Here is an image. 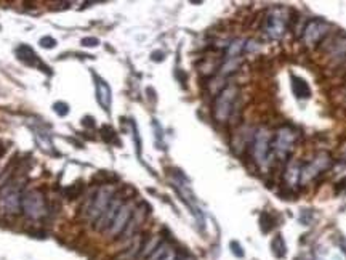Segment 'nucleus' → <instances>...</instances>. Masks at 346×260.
I'll use <instances>...</instances> for the list:
<instances>
[{
  "label": "nucleus",
  "instance_id": "4468645a",
  "mask_svg": "<svg viewBox=\"0 0 346 260\" xmlns=\"http://www.w3.org/2000/svg\"><path fill=\"white\" fill-rule=\"evenodd\" d=\"M146 212L143 207H135V211H133V215H132V219L129 222V225H127V228L125 231L122 233L124 234V238H132V234L137 231L140 228V225L141 222L145 220V217H146Z\"/></svg>",
  "mask_w": 346,
  "mask_h": 260
},
{
  "label": "nucleus",
  "instance_id": "dca6fc26",
  "mask_svg": "<svg viewBox=\"0 0 346 260\" xmlns=\"http://www.w3.org/2000/svg\"><path fill=\"white\" fill-rule=\"evenodd\" d=\"M244 47H246V44H244L242 39L233 40L229 44V47H227V50H226V60H238L241 52L244 50Z\"/></svg>",
  "mask_w": 346,
  "mask_h": 260
},
{
  "label": "nucleus",
  "instance_id": "9d476101",
  "mask_svg": "<svg viewBox=\"0 0 346 260\" xmlns=\"http://www.w3.org/2000/svg\"><path fill=\"white\" fill-rule=\"evenodd\" d=\"M122 204H124V198L121 195H114V198L111 199V203H109L104 214L95 222V230H98V231H104L106 230L107 231L109 226H111V223H112V220L116 219L117 212H119V209L122 207Z\"/></svg>",
  "mask_w": 346,
  "mask_h": 260
},
{
  "label": "nucleus",
  "instance_id": "7ed1b4c3",
  "mask_svg": "<svg viewBox=\"0 0 346 260\" xmlns=\"http://www.w3.org/2000/svg\"><path fill=\"white\" fill-rule=\"evenodd\" d=\"M21 211L32 220L45 215V198L39 190H29L21 196Z\"/></svg>",
  "mask_w": 346,
  "mask_h": 260
},
{
  "label": "nucleus",
  "instance_id": "f3484780",
  "mask_svg": "<svg viewBox=\"0 0 346 260\" xmlns=\"http://www.w3.org/2000/svg\"><path fill=\"white\" fill-rule=\"evenodd\" d=\"M300 175H301V167H298L297 164L289 165V169L285 172V182L289 183L290 187L297 185L300 182Z\"/></svg>",
  "mask_w": 346,
  "mask_h": 260
},
{
  "label": "nucleus",
  "instance_id": "2eb2a0df",
  "mask_svg": "<svg viewBox=\"0 0 346 260\" xmlns=\"http://www.w3.org/2000/svg\"><path fill=\"white\" fill-rule=\"evenodd\" d=\"M292 80H293V92L298 98H309L311 97L309 85L305 80L300 79V77H295V75L292 77Z\"/></svg>",
  "mask_w": 346,
  "mask_h": 260
},
{
  "label": "nucleus",
  "instance_id": "0eeeda50",
  "mask_svg": "<svg viewBox=\"0 0 346 260\" xmlns=\"http://www.w3.org/2000/svg\"><path fill=\"white\" fill-rule=\"evenodd\" d=\"M328 34V24L322 20H311L303 29V42L308 47L317 45Z\"/></svg>",
  "mask_w": 346,
  "mask_h": 260
},
{
  "label": "nucleus",
  "instance_id": "b1692460",
  "mask_svg": "<svg viewBox=\"0 0 346 260\" xmlns=\"http://www.w3.org/2000/svg\"><path fill=\"white\" fill-rule=\"evenodd\" d=\"M98 44H99V40L95 39V37H87V39L82 40V45L83 47H96Z\"/></svg>",
  "mask_w": 346,
  "mask_h": 260
},
{
  "label": "nucleus",
  "instance_id": "5701e85b",
  "mask_svg": "<svg viewBox=\"0 0 346 260\" xmlns=\"http://www.w3.org/2000/svg\"><path fill=\"white\" fill-rule=\"evenodd\" d=\"M231 252L236 255V257H244V250H242V247H241V244H239V242L238 241H233L231 242Z\"/></svg>",
  "mask_w": 346,
  "mask_h": 260
},
{
  "label": "nucleus",
  "instance_id": "a878e982",
  "mask_svg": "<svg viewBox=\"0 0 346 260\" xmlns=\"http://www.w3.org/2000/svg\"><path fill=\"white\" fill-rule=\"evenodd\" d=\"M83 125H91V127H93V117H85V119H83Z\"/></svg>",
  "mask_w": 346,
  "mask_h": 260
},
{
  "label": "nucleus",
  "instance_id": "1a4fd4ad",
  "mask_svg": "<svg viewBox=\"0 0 346 260\" xmlns=\"http://www.w3.org/2000/svg\"><path fill=\"white\" fill-rule=\"evenodd\" d=\"M133 211H135V206L132 203H129V201L124 203L122 207L119 209V212H117L116 219L112 220L111 226H109L107 233L111 234V236H119V234H122L132 219Z\"/></svg>",
  "mask_w": 346,
  "mask_h": 260
},
{
  "label": "nucleus",
  "instance_id": "f257e3e1",
  "mask_svg": "<svg viewBox=\"0 0 346 260\" xmlns=\"http://www.w3.org/2000/svg\"><path fill=\"white\" fill-rule=\"evenodd\" d=\"M297 137H298L297 130L292 127H281L274 133V137L271 140V151L279 161H285L289 157L295 141H297Z\"/></svg>",
  "mask_w": 346,
  "mask_h": 260
},
{
  "label": "nucleus",
  "instance_id": "412c9836",
  "mask_svg": "<svg viewBox=\"0 0 346 260\" xmlns=\"http://www.w3.org/2000/svg\"><path fill=\"white\" fill-rule=\"evenodd\" d=\"M53 110L58 116H66L67 113H69V106H67L64 102H56L53 105Z\"/></svg>",
  "mask_w": 346,
  "mask_h": 260
},
{
  "label": "nucleus",
  "instance_id": "f03ea898",
  "mask_svg": "<svg viewBox=\"0 0 346 260\" xmlns=\"http://www.w3.org/2000/svg\"><path fill=\"white\" fill-rule=\"evenodd\" d=\"M236 98H238V87L236 85H226L220 94L216 95L215 105H213V117L216 122L223 124L229 119Z\"/></svg>",
  "mask_w": 346,
  "mask_h": 260
},
{
  "label": "nucleus",
  "instance_id": "20e7f679",
  "mask_svg": "<svg viewBox=\"0 0 346 260\" xmlns=\"http://www.w3.org/2000/svg\"><path fill=\"white\" fill-rule=\"evenodd\" d=\"M112 198H114V190L111 187H101L93 195V198H90L88 201V207L85 211L88 214V219L96 222L104 214Z\"/></svg>",
  "mask_w": 346,
  "mask_h": 260
},
{
  "label": "nucleus",
  "instance_id": "393cba45",
  "mask_svg": "<svg viewBox=\"0 0 346 260\" xmlns=\"http://www.w3.org/2000/svg\"><path fill=\"white\" fill-rule=\"evenodd\" d=\"M160 260H176V252H175V249H168L167 252L164 254V257L160 258Z\"/></svg>",
  "mask_w": 346,
  "mask_h": 260
},
{
  "label": "nucleus",
  "instance_id": "4be33fe9",
  "mask_svg": "<svg viewBox=\"0 0 346 260\" xmlns=\"http://www.w3.org/2000/svg\"><path fill=\"white\" fill-rule=\"evenodd\" d=\"M39 44L44 48H55L56 47V40L53 37H42Z\"/></svg>",
  "mask_w": 346,
  "mask_h": 260
},
{
  "label": "nucleus",
  "instance_id": "6e6552de",
  "mask_svg": "<svg viewBox=\"0 0 346 260\" xmlns=\"http://www.w3.org/2000/svg\"><path fill=\"white\" fill-rule=\"evenodd\" d=\"M10 185V183H8ZM21 196L20 195V190L15 188V187H7L2 195H0V211L4 214L8 215H13V214H18L20 209H21Z\"/></svg>",
  "mask_w": 346,
  "mask_h": 260
},
{
  "label": "nucleus",
  "instance_id": "aec40b11",
  "mask_svg": "<svg viewBox=\"0 0 346 260\" xmlns=\"http://www.w3.org/2000/svg\"><path fill=\"white\" fill-rule=\"evenodd\" d=\"M168 249H170V247H168L167 244H165V242H160V244H159V247L154 250V252L153 254H151L146 260H160V258H162L164 257V254L167 252V250Z\"/></svg>",
  "mask_w": 346,
  "mask_h": 260
},
{
  "label": "nucleus",
  "instance_id": "a211bd4d",
  "mask_svg": "<svg viewBox=\"0 0 346 260\" xmlns=\"http://www.w3.org/2000/svg\"><path fill=\"white\" fill-rule=\"evenodd\" d=\"M332 56L333 58H346V37L336 39L332 44Z\"/></svg>",
  "mask_w": 346,
  "mask_h": 260
},
{
  "label": "nucleus",
  "instance_id": "9b49d317",
  "mask_svg": "<svg viewBox=\"0 0 346 260\" xmlns=\"http://www.w3.org/2000/svg\"><path fill=\"white\" fill-rule=\"evenodd\" d=\"M287 20L285 16L282 15L281 8H276V10L268 16V24H266V32L269 34V37L273 39H281L285 34L287 29Z\"/></svg>",
  "mask_w": 346,
  "mask_h": 260
},
{
  "label": "nucleus",
  "instance_id": "ddd939ff",
  "mask_svg": "<svg viewBox=\"0 0 346 260\" xmlns=\"http://www.w3.org/2000/svg\"><path fill=\"white\" fill-rule=\"evenodd\" d=\"M96 100L99 106L103 108L104 111H109L111 108V102H112V94H111V87L103 79L96 77Z\"/></svg>",
  "mask_w": 346,
  "mask_h": 260
},
{
  "label": "nucleus",
  "instance_id": "39448f33",
  "mask_svg": "<svg viewBox=\"0 0 346 260\" xmlns=\"http://www.w3.org/2000/svg\"><path fill=\"white\" fill-rule=\"evenodd\" d=\"M330 165H332V156L328 153H319L313 161L301 167L300 183L301 185H306L308 182L314 180L317 175H320L324 170H327Z\"/></svg>",
  "mask_w": 346,
  "mask_h": 260
},
{
  "label": "nucleus",
  "instance_id": "f8f14e48",
  "mask_svg": "<svg viewBox=\"0 0 346 260\" xmlns=\"http://www.w3.org/2000/svg\"><path fill=\"white\" fill-rule=\"evenodd\" d=\"M16 55H18V58L23 63H26L29 66H37V68H42V71L50 72V68H47V66L40 61L39 55L34 52L29 45H20L18 48H16Z\"/></svg>",
  "mask_w": 346,
  "mask_h": 260
},
{
  "label": "nucleus",
  "instance_id": "423d86ee",
  "mask_svg": "<svg viewBox=\"0 0 346 260\" xmlns=\"http://www.w3.org/2000/svg\"><path fill=\"white\" fill-rule=\"evenodd\" d=\"M269 151H271V133L266 127H260L252 141V154L255 161L261 164L266 161Z\"/></svg>",
  "mask_w": 346,
  "mask_h": 260
},
{
  "label": "nucleus",
  "instance_id": "6ab92c4d",
  "mask_svg": "<svg viewBox=\"0 0 346 260\" xmlns=\"http://www.w3.org/2000/svg\"><path fill=\"white\" fill-rule=\"evenodd\" d=\"M271 249H273V252L276 254V257H284L285 255V242H284L281 234H277V236L271 241Z\"/></svg>",
  "mask_w": 346,
  "mask_h": 260
},
{
  "label": "nucleus",
  "instance_id": "bb28decb",
  "mask_svg": "<svg viewBox=\"0 0 346 260\" xmlns=\"http://www.w3.org/2000/svg\"><path fill=\"white\" fill-rule=\"evenodd\" d=\"M160 55H162L160 52H157V53H153V60H157V61H160V60H162V56H160Z\"/></svg>",
  "mask_w": 346,
  "mask_h": 260
}]
</instances>
